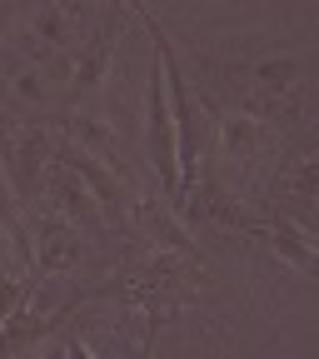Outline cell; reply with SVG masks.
I'll return each mask as SVG.
<instances>
[{"label":"cell","instance_id":"cell-1","mask_svg":"<svg viewBox=\"0 0 319 359\" xmlns=\"http://www.w3.org/2000/svg\"><path fill=\"white\" fill-rule=\"evenodd\" d=\"M215 75V95H224L235 110L275 120L285 135L304 120V90L314 60L304 55H240V60H205Z\"/></svg>","mask_w":319,"mask_h":359},{"label":"cell","instance_id":"cell-2","mask_svg":"<svg viewBox=\"0 0 319 359\" xmlns=\"http://www.w3.org/2000/svg\"><path fill=\"white\" fill-rule=\"evenodd\" d=\"M200 280H210V264L185 259V255H170V250H150L135 264H120L105 285L85 290V299H115L120 309L140 314L145 330H165L179 314V304L195 294Z\"/></svg>","mask_w":319,"mask_h":359},{"label":"cell","instance_id":"cell-3","mask_svg":"<svg viewBox=\"0 0 319 359\" xmlns=\"http://www.w3.org/2000/svg\"><path fill=\"white\" fill-rule=\"evenodd\" d=\"M210 120H215V160H219V180L230 190H240L250 200V190L259 185V180H275L285 145H290V135L275 125V120H264V115H250V110H235V105H215L210 95H200Z\"/></svg>","mask_w":319,"mask_h":359},{"label":"cell","instance_id":"cell-4","mask_svg":"<svg viewBox=\"0 0 319 359\" xmlns=\"http://www.w3.org/2000/svg\"><path fill=\"white\" fill-rule=\"evenodd\" d=\"M80 50V20H75V0H35L25 15L11 20L6 55L35 60V65H65Z\"/></svg>","mask_w":319,"mask_h":359},{"label":"cell","instance_id":"cell-5","mask_svg":"<svg viewBox=\"0 0 319 359\" xmlns=\"http://www.w3.org/2000/svg\"><path fill=\"white\" fill-rule=\"evenodd\" d=\"M145 160L155 175V190L179 205V125H175L170 80L155 50H150V80H145Z\"/></svg>","mask_w":319,"mask_h":359},{"label":"cell","instance_id":"cell-6","mask_svg":"<svg viewBox=\"0 0 319 359\" xmlns=\"http://www.w3.org/2000/svg\"><path fill=\"white\" fill-rule=\"evenodd\" d=\"M60 115H35V120H11L6 125V175H11V195L30 200L45 190V170L60 160Z\"/></svg>","mask_w":319,"mask_h":359},{"label":"cell","instance_id":"cell-7","mask_svg":"<svg viewBox=\"0 0 319 359\" xmlns=\"http://www.w3.org/2000/svg\"><path fill=\"white\" fill-rule=\"evenodd\" d=\"M179 215H185L190 230H210V235H254V240H259L264 219H269L264 205H254V200H245L240 190H230L219 175H205L200 185L179 200Z\"/></svg>","mask_w":319,"mask_h":359},{"label":"cell","instance_id":"cell-8","mask_svg":"<svg viewBox=\"0 0 319 359\" xmlns=\"http://www.w3.org/2000/svg\"><path fill=\"white\" fill-rule=\"evenodd\" d=\"M130 235L140 240V245H150V250H170V255H185V259H200L205 264V255H200V245L190 235L185 215H179V205L170 195H160V190H145L140 200H135Z\"/></svg>","mask_w":319,"mask_h":359},{"label":"cell","instance_id":"cell-9","mask_svg":"<svg viewBox=\"0 0 319 359\" xmlns=\"http://www.w3.org/2000/svg\"><path fill=\"white\" fill-rule=\"evenodd\" d=\"M120 25H125L120 0H110L105 15L95 20V30L80 40V50H75V60H70V95H75V100H95V95H100V85L110 80V60H115Z\"/></svg>","mask_w":319,"mask_h":359},{"label":"cell","instance_id":"cell-10","mask_svg":"<svg viewBox=\"0 0 319 359\" xmlns=\"http://www.w3.org/2000/svg\"><path fill=\"white\" fill-rule=\"evenodd\" d=\"M35 264L45 280H60V275H75L85 264V230L75 219L55 215V210H35Z\"/></svg>","mask_w":319,"mask_h":359},{"label":"cell","instance_id":"cell-11","mask_svg":"<svg viewBox=\"0 0 319 359\" xmlns=\"http://www.w3.org/2000/svg\"><path fill=\"white\" fill-rule=\"evenodd\" d=\"M45 205H50L55 215H65V219H75L85 235H100V230H110V219H105V210H100V200H95V190L80 180V170L75 165H65V160H55L50 170H45Z\"/></svg>","mask_w":319,"mask_h":359},{"label":"cell","instance_id":"cell-12","mask_svg":"<svg viewBox=\"0 0 319 359\" xmlns=\"http://www.w3.org/2000/svg\"><path fill=\"white\" fill-rule=\"evenodd\" d=\"M269 210L290 215L294 224H304L319 210V150L290 155L275 170V180H269Z\"/></svg>","mask_w":319,"mask_h":359},{"label":"cell","instance_id":"cell-13","mask_svg":"<svg viewBox=\"0 0 319 359\" xmlns=\"http://www.w3.org/2000/svg\"><path fill=\"white\" fill-rule=\"evenodd\" d=\"M11 60V85H6V95H11V105L15 110H50L55 100H60V90H65V80H60V70L55 65H35V60H20V55H6Z\"/></svg>","mask_w":319,"mask_h":359},{"label":"cell","instance_id":"cell-14","mask_svg":"<svg viewBox=\"0 0 319 359\" xmlns=\"http://www.w3.org/2000/svg\"><path fill=\"white\" fill-rule=\"evenodd\" d=\"M264 210H269V205H264ZM259 240H264L269 250H275L290 269H299L304 280H319V245H314V235H309V230H299V224H294L290 215L269 210V219H264Z\"/></svg>","mask_w":319,"mask_h":359},{"label":"cell","instance_id":"cell-15","mask_svg":"<svg viewBox=\"0 0 319 359\" xmlns=\"http://www.w3.org/2000/svg\"><path fill=\"white\" fill-rule=\"evenodd\" d=\"M80 299H85V294H80ZM80 299H70V304H60V309H45V314H40L35 304H30L25 314H6V334H0V354H6V359H20L30 344H40L45 334H55V330L70 320V314H75V304H80Z\"/></svg>","mask_w":319,"mask_h":359},{"label":"cell","instance_id":"cell-16","mask_svg":"<svg viewBox=\"0 0 319 359\" xmlns=\"http://www.w3.org/2000/svg\"><path fill=\"white\" fill-rule=\"evenodd\" d=\"M155 339H160V330H145V339L135 344V349H120V354H110V359H155Z\"/></svg>","mask_w":319,"mask_h":359},{"label":"cell","instance_id":"cell-17","mask_svg":"<svg viewBox=\"0 0 319 359\" xmlns=\"http://www.w3.org/2000/svg\"><path fill=\"white\" fill-rule=\"evenodd\" d=\"M65 354L70 359H100L95 349H90V339H80V334H65Z\"/></svg>","mask_w":319,"mask_h":359},{"label":"cell","instance_id":"cell-18","mask_svg":"<svg viewBox=\"0 0 319 359\" xmlns=\"http://www.w3.org/2000/svg\"><path fill=\"white\" fill-rule=\"evenodd\" d=\"M40 359H70V354H65V339H60V344H45Z\"/></svg>","mask_w":319,"mask_h":359},{"label":"cell","instance_id":"cell-19","mask_svg":"<svg viewBox=\"0 0 319 359\" xmlns=\"http://www.w3.org/2000/svg\"><path fill=\"white\" fill-rule=\"evenodd\" d=\"M105 6H110V0H105Z\"/></svg>","mask_w":319,"mask_h":359}]
</instances>
